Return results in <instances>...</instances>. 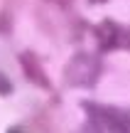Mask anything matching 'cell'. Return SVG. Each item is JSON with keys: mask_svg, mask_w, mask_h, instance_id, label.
<instances>
[{"mask_svg": "<svg viewBox=\"0 0 130 133\" xmlns=\"http://www.w3.org/2000/svg\"><path fill=\"white\" fill-rule=\"evenodd\" d=\"M101 76V59L96 54L79 52L64 66V79L69 86H93Z\"/></svg>", "mask_w": 130, "mask_h": 133, "instance_id": "cell-1", "label": "cell"}, {"mask_svg": "<svg viewBox=\"0 0 130 133\" xmlns=\"http://www.w3.org/2000/svg\"><path fill=\"white\" fill-rule=\"evenodd\" d=\"M83 109L106 133H130V109L101 106V104H83Z\"/></svg>", "mask_w": 130, "mask_h": 133, "instance_id": "cell-2", "label": "cell"}, {"mask_svg": "<svg viewBox=\"0 0 130 133\" xmlns=\"http://www.w3.org/2000/svg\"><path fill=\"white\" fill-rule=\"evenodd\" d=\"M96 37H98V44L101 49H120V47H130V30L128 27H120V25L111 22H101L96 27Z\"/></svg>", "mask_w": 130, "mask_h": 133, "instance_id": "cell-3", "label": "cell"}, {"mask_svg": "<svg viewBox=\"0 0 130 133\" xmlns=\"http://www.w3.org/2000/svg\"><path fill=\"white\" fill-rule=\"evenodd\" d=\"M20 64H22V69H25V76H27L32 84H37L39 89H52V81L47 79L44 66L39 64V59H37L34 52H22L20 54Z\"/></svg>", "mask_w": 130, "mask_h": 133, "instance_id": "cell-4", "label": "cell"}, {"mask_svg": "<svg viewBox=\"0 0 130 133\" xmlns=\"http://www.w3.org/2000/svg\"><path fill=\"white\" fill-rule=\"evenodd\" d=\"M10 91H12V84H10V81L5 79L3 74H0V94L5 96V94H10Z\"/></svg>", "mask_w": 130, "mask_h": 133, "instance_id": "cell-5", "label": "cell"}, {"mask_svg": "<svg viewBox=\"0 0 130 133\" xmlns=\"http://www.w3.org/2000/svg\"><path fill=\"white\" fill-rule=\"evenodd\" d=\"M91 3H103V0H91Z\"/></svg>", "mask_w": 130, "mask_h": 133, "instance_id": "cell-6", "label": "cell"}]
</instances>
